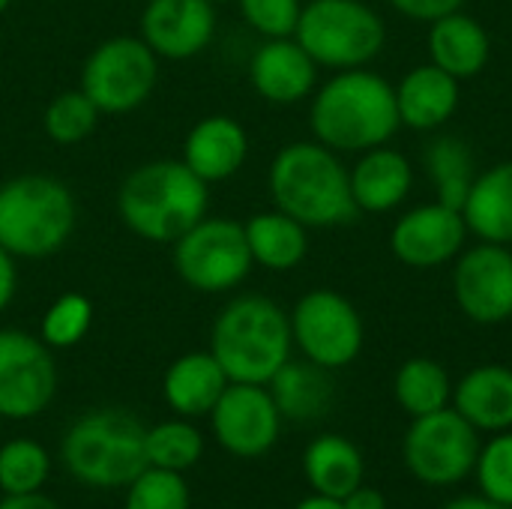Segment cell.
<instances>
[{"instance_id":"obj_1","label":"cell","mask_w":512,"mask_h":509,"mask_svg":"<svg viewBox=\"0 0 512 509\" xmlns=\"http://www.w3.org/2000/svg\"><path fill=\"white\" fill-rule=\"evenodd\" d=\"M315 141L336 153H366L387 144L402 120L396 87L369 69H342L315 90L309 108Z\"/></svg>"},{"instance_id":"obj_2","label":"cell","mask_w":512,"mask_h":509,"mask_svg":"<svg viewBox=\"0 0 512 509\" xmlns=\"http://www.w3.org/2000/svg\"><path fill=\"white\" fill-rule=\"evenodd\" d=\"M210 210V186L183 159L132 168L117 189L120 222L147 243L171 246Z\"/></svg>"},{"instance_id":"obj_3","label":"cell","mask_w":512,"mask_h":509,"mask_svg":"<svg viewBox=\"0 0 512 509\" xmlns=\"http://www.w3.org/2000/svg\"><path fill=\"white\" fill-rule=\"evenodd\" d=\"M267 186L273 207L306 228H339L360 216L348 168L321 141L285 144L270 162Z\"/></svg>"},{"instance_id":"obj_4","label":"cell","mask_w":512,"mask_h":509,"mask_svg":"<svg viewBox=\"0 0 512 509\" xmlns=\"http://www.w3.org/2000/svg\"><path fill=\"white\" fill-rule=\"evenodd\" d=\"M294 336L285 309L261 294H240L222 306L210 330V354L231 384H270L291 360Z\"/></svg>"},{"instance_id":"obj_5","label":"cell","mask_w":512,"mask_h":509,"mask_svg":"<svg viewBox=\"0 0 512 509\" xmlns=\"http://www.w3.org/2000/svg\"><path fill=\"white\" fill-rule=\"evenodd\" d=\"M78 204L72 189L48 174H18L0 183V246L12 258L42 261L75 234Z\"/></svg>"},{"instance_id":"obj_6","label":"cell","mask_w":512,"mask_h":509,"mask_svg":"<svg viewBox=\"0 0 512 509\" xmlns=\"http://www.w3.org/2000/svg\"><path fill=\"white\" fill-rule=\"evenodd\" d=\"M147 429L123 408H99L81 414L63 435L60 453L69 474L87 486L117 489L141 477L147 462Z\"/></svg>"},{"instance_id":"obj_7","label":"cell","mask_w":512,"mask_h":509,"mask_svg":"<svg viewBox=\"0 0 512 509\" xmlns=\"http://www.w3.org/2000/svg\"><path fill=\"white\" fill-rule=\"evenodd\" d=\"M294 39L318 66L342 72L372 63L387 42V27L363 0H309Z\"/></svg>"},{"instance_id":"obj_8","label":"cell","mask_w":512,"mask_h":509,"mask_svg":"<svg viewBox=\"0 0 512 509\" xmlns=\"http://www.w3.org/2000/svg\"><path fill=\"white\" fill-rule=\"evenodd\" d=\"M171 258L183 285L198 294H228L255 267L243 222L210 213L171 243Z\"/></svg>"},{"instance_id":"obj_9","label":"cell","mask_w":512,"mask_h":509,"mask_svg":"<svg viewBox=\"0 0 512 509\" xmlns=\"http://www.w3.org/2000/svg\"><path fill=\"white\" fill-rule=\"evenodd\" d=\"M159 81V57L141 36H111L99 42L81 66V90L99 114H129L141 108Z\"/></svg>"},{"instance_id":"obj_10","label":"cell","mask_w":512,"mask_h":509,"mask_svg":"<svg viewBox=\"0 0 512 509\" xmlns=\"http://www.w3.org/2000/svg\"><path fill=\"white\" fill-rule=\"evenodd\" d=\"M288 318L294 345L327 372L354 363L363 351V318L339 291L315 288L303 294Z\"/></svg>"},{"instance_id":"obj_11","label":"cell","mask_w":512,"mask_h":509,"mask_svg":"<svg viewBox=\"0 0 512 509\" xmlns=\"http://www.w3.org/2000/svg\"><path fill=\"white\" fill-rule=\"evenodd\" d=\"M477 456V429L456 408L414 417L405 435V465L426 486L462 483L477 468Z\"/></svg>"},{"instance_id":"obj_12","label":"cell","mask_w":512,"mask_h":509,"mask_svg":"<svg viewBox=\"0 0 512 509\" xmlns=\"http://www.w3.org/2000/svg\"><path fill=\"white\" fill-rule=\"evenodd\" d=\"M57 393L51 348L24 330H0V417L30 420Z\"/></svg>"},{"instance_id":"obj_13","label":"cell","mask_w":512,"mask_h":509,"mask_svg":"<svg viewBox=\"0 0 512 509\" xmlns=\"http://www.w3.org/2000/svg\"><path fill=\"white\" fill-rule=\"evenodd\" d=\"M219 447L240 459H258L273 450L282 414L264 384H228L210 411Z\"/></svg>"},{"instance_id":"obj_14","label":"cell","mask_w":512,"mask_h":509,"mask_svg":"<svg viewBox=\"0 0 512 509\" xmlns=\"http://www.w3.org/2000/svg\"><path fill=\"white\" fill-rule=\"evenodd\" d=\"M453 294L474 324H504L512 318V252L501 243H480L459 255Z\"/></svg>"},{"instance_id":"obj_15","label":"cell","mask_w":512,"mask_h":509,"mask_svg":"<svg viewBox=\"0 0 512 509\" xmlns=\"http://www.w3.org/2000/svg\"><path fill=\"white\" fill-rule=\"evenodd\" d=\"M219 15L210 0H147L138 36L159 60H192L216 36Z\"/></svg>"},{"instance_id":"obj_16","label":"cell","mask_w":512,"mask_h":509,"mask_svg":"<svg viewBox=\"0 0 512 509\" xmlns=\"http://www.w3.org/2000/svg\"><path fill=\"white\" fill-rule=\"evenodd\" d=\"M468 225L462 210H453L441 201L420 204L396 219L390 231V249L405 267L432 270L456 258L465 246Z\"/></svg>"},{"instance_id":"obj_17","label":"cell","mask_w":512,"mask_h":509,"mask_svg":"<svg viewBox=\"0 0 512 509\" xmlns=\"http://www.w3.org/2000/svg\"><path fill=\"white\" fill-rule=\"evenodd\" d=\"M252 90L273 105H297L318 84V63L294 36L264 39L249 60Z\"/></svg>"},{"instance_id":"obj_18","label":"cell","mask_w":512,"mask_h":509,"mask_svg":"<svg viewBox=\"0 0 512 509\" xmlns=\"http://www.w3.org/2000/svg\"><path fill=\"white\" fill-rule=\"evenodd\" d=\"M180 159L207 183H225L249 159V132L231 114H210L201 117L183 138Z\"/></svg>"},{"instance_id":"obj_19","label":"cell","mask_w":512,"mask_h":509,"mask_svg":"<svg viewBox=\"0 0 512 509\" xmlns=\"http://www.w3.org/2000/svg\"><path fill=\"white\" fill-rule=\"evenodd\" d=\"M396 108L402 126L417 132L438 129L459 108V78L435 63L414 66L396 87Z\"/></svg>"},{"instance_id":"obj_20","label":"cell","mask_w":512,"mask_h":509,"mask_svg":"<svg viewBox=\"0 0 512 509\" xmlns=\"http://www.w3.org/2000/svg\"><path fill=\"white\" fill-rule=\"evenodd\" d=\"M348 174L360 213H387L399 207L414 186V168L408 156L384 144L366 150Z\"/></svg>"},{"instance_id":"obj_21","label":"cell","mask_w":512,"mask_h":509,"mask_svg":"<svg viewBox=\"0 0 512 509\" xmlns=\"http://www.w3.org/2000/svg\"><path fill=\"white\" fill-rule=\"evenodd\" d=\"M429 54H432L435 66H441L453 78L465 81L486 69V63L492 57V39L474 15H465L459 9V12H450V15L432 21Z\"/></svg>"},{"instance_id":"obj_22","label":"cell","mask_w":512,"mask_h":509,"mask_svg":"<svg viewBox=\"0 0 512 509\" xmlns=\"http://www.w3.org/2000/svg\"><path fill=\"white\" fill-rule=\"evenodd\" d=\"M228 384V375L210 351H192L168 366L162 393L180 417H204L213 411Z\"/></svg>"},{"instance_id":"obj_23","label":"cell","mask_w":512,"mask_h":509,"mask_svg":"<svg viewBox=\"0 0 512 509\" xmlns=\"http://www.w3.org/2000/svg\"><path fill=\"white\" fill-rule=\"evenodd\" d=\"M453 402L477 432H507L512 429V369L495 363L471 369L456 384Z\"/></svg>"},{"instance_id":"obj_24","label":"cell","mask_w":512,"mask_h":509,"mask_svg":"<svg viewBox=\"0 0 512 509\" xmlns=\"http://www.w3.org/2000/svg\"><path fill=\"white\" fill-rule=\"evenodd\" d=\"M462 216L471 234L483 243H512V159L474 177L462 204Z\"/></svg>"},{"instance_id":"obj_25","label":"cell","mask_w":512,"mask_h":509,"mask_svg":"<svg viewBox=\"0 0 512 509\" xmlns=\"http://www.w3.org/2000/svg\"><path fill=\"white\" fill-rule=\"evenodd\" d=\"M243 231H246L252 261L273 273L294 270L309 252V234H306L309 228L276 207L249 216L243 222Z\"/></svg>"},{"instance_id":"obj_26","label":"cell","mask_w":512,"mask_h":509,"mask_svg":"<svg viewBox=\"0 0 512 509\" xmlns=\"http://www.w3.org/2000/svg\"><path fill=\"white\" fill-rule=\"evenodd\" d=\"M303 471L315 495L324 498H348L357 486H363V456L342 435H321L303 453Z\"/></svg>"},{"instance_id":"obj_27","label":"cell","mask_w":512,"mask_h":509,"mask_svg":"<svg viewBox=\"0 0 512 509\" xmlns=\"http://www.w3.org/2000/svg\"><path fill=\"white\" fill-rule=\"evenodd\" d=\"M270 396L282 417L294 423H309L327 414L333 402V381L327 369L315 363H294L288 360L273 378H270Z\"/></svg>"},{"instance_id":"obj_28","label":"cell","mask_w":512,"mask_h":509,"mask_svg":"<svg viewBox=\"0 0 512 509\" xmlns=\"http://www.w3.org/2000/svg\"><path fill=\"white\" fill-rule=\"evenodd\" d=\"M426 171L435 183L438 201L453 210H462L474 183V156L468 144L456 135L435 138L426 150Z\"/></svg>"},{"instance_id":"obj_29","label":"cell","mask_w":512,"mask_h":509,"mask_svg":"<svg viewBox=\"0 0 512 509\" xmlns=\"http://www.w3.org/2000/svg\"><path fill=\"white\" fill-rule=\"evenodd\" d=\"M396 402L411 414V417H426L450 402V375L438 360L429 357H414L402 363L393 381Z\"/></svg>"},{"instance_id":"obj_30","label":"cell","mask_w":512,"mask_h":509,"mask_svg":"<svg viewBox=\"0 0 512 509\" xmlns=\"http://www.w3.org/2000/svg\"><path fill=\"white\" fill-rule=\"evenodd\" d=\"M99 108L87 99V93L81 87L75 90H63L57 93L45 111H42V129L45 135L60 144V147H72L81 144L84 138L93 135V129L99 126Z\"/></svg>"},{"instance_id":"obj_31","label":"cell","mask_w":512,"mask_h":509,"mask_svg":"<svg viewBox=\"0 0 512 509\" xmlns=\"http://www.w3.org/2000/svg\"><path fill=\"white\" fill-rule=\"evenodd\" d=\"M147 462L150 468H165V471H186L192 468L201 453H204V438L192 423L171 420L147 429Z\"/></svg>"},{"instance_id":"obj_32","label":"cell","mask_w":512,"mask_h":509,"mask_svg":"<svg viewBox=\"0 0 512 509\" xmlns=\"http://www.w3.org/2000/svg\"><path fill=\"white\" fill-rule=\"evenodd\" d=\"M48 453L30 438H15L0 447V489L6 495L39 492L48 480Z\"/></svg>"},{"instance_id":"obj_33","label":"cell","mask_w":512,"mask_h":509,"mask_svg":"<svg viewBox=\"0 0 512 509\" xmlns=\"http://www.w3.org/2000/svg\"><path fill=\"white\" fill-rule=\"evenodd\" d=\"M90 324H93L90 297H84L78 291H69V294H60L45 309L42 324H39V339L48 348H72L87 336Z\"/></svg>"},{"instance_id":"obj_34","label":"cell","mask_w":512,"mask_h":509,"mask_svg":"<svg viewBox=\"0 0 512 509\" xmlns=\"http://www.w3.org/2000/svg\"><path fill=\"white\" fill-rule=\"evenodd\" d=\"M126 509H189V486L177 471L147 468L129 483Z\"/></svg>"},{"instance_id":"obj_35","label":"cell","mask_w":512,"mask_h":509,"mask_svg":"<svg viewBox=\"0 0 512 509\" xmlns=\"http://www.w3.org/2000/svg\"><path fill=\"white\" fill-rule=\"evenodd\" d=\"M477 480L489 501L512 509V432H498L477 456Z\"/></svg>"},{"instance_id":"obj_36","label":"cell","mask_w":512,"mask_h":509,"mask_svg":"<svg viewBox=\"0 0 512 509\" xmlns=\"http://www.w3.org/2000/svg\"><path fill=\"white\" fill-rule=\"evenodd\" d=\"M243 21L264 39L294 36L303 0H237Z\"/></svg>"},{"instance_id":"obj_37","label":"cell","mask_w":512,"mask_h":509,"mask_svg":"<svg viewBox=\"0 0 512 509\" xmlns=\"http://www.w3.org/2000/svg\"><path fill=\"white\" fill-rule=\"evenodd\" d=\"M396 12L414 18V21H438L450 12H459L465 0H387Z\"/></svg>"},{"instance_id":"obj_38","label":"cell","mask_w":512,"mask_h":509,"mask_svg":"<svg viewBox=\"0 0 512 509\" xmlns=\"http://www.w3.org/2000/svg\"><path fill=\"white\" fill-rule=\"evenodd\" d=\"M18 258H12L3 246H0V312L12 303L15 297V288H18V267H15Z\"/></svg>"},{"instance_id":"obj_39","label":"cell","mask_w":512,"mask_h":509,"mask_svg":"<svg viewBox=\"0 0 512 509\" xmlns=\"http://www.w3.org/2000/svg\"><path fill=\"white\" fill-rule=\"evenodd\" d=\"M342 507L345 509H387V501L378 489H369V486H357L348 498H342Z\"/></svg>"},{"instance_id":"obj_40","label":"cell","mask_w":512,"mask_h":509,"mask_svg":"<svg viewBox=\"0 0 512 509\" xmlns=\"http://www.w3.org/2000/svg\"><path fill=\"white\" fill-rule=\"evenodd\" d=\"M0 509H60L51 498L39 495V492H27V495H6L0 501Z\"/></svg>"},{"instance_id":"obj_41","label":"cell","mask_w":512,"mask_h":509,"mask_svg":"<svg viewBox=\"0 0 512 509\" xmlns=\"http://www.w3.org/2000/svg\"><path fill=\"white\" fill-rule=\"evenodd\" d=\"M444 509H510V507H501V504H495V501H489V498L483 495V498H459V501H450Z\"/></svg>"},{"instance_id":"obj_42","label":"cell","mask_w":512,"mask_h":509,"mask_svg":"<svg viewBox=\"0 0 512 509\" xmlns=\"http://www.w3.org/2000/svg\"><path fill=\"white\" fill-rule=\"evenodd\" d=\"M294 509H345L342 507V501H336V498H324V495H312V498H306V501H300Z\"/></svg>"},{"instance_id":"obj_43","label":"cell","mask_w":512,"mask_h":509,"mask_svg":"<svg viewBox=\"0 0 512 509\" xmlns=\"http://www.w3.org/2000/svg\"><path fill=\"white\" fill-rule=\"evenodd\" d=\"M9 3H12V0H0V15H3V12L9 9Z\"/></svg>"},{"instance_id":"obj_44","label":"cell","mask_w":512,"mask_h":509,"mask_svg":"<svg viewBox=\"0 0 512 509\" xmlns=\"http://www.w3.org/2000/svg\"><path fill=\"white\" fill-rule=\"evenodd\" d=\"M210 3H222V0H210Z\"/></svg>"}]
</instances>
